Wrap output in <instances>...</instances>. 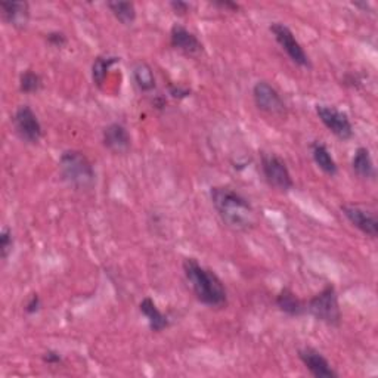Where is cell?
I'll use <instances>...</instances> for the list:
<instances>
[{"label":"cell","mask_w":378,"mask_h":378,"mask_svg":"<svg viewBox=\"0 0 378 378\" xmlns=\"http://www.w3.org/2000/svg\"><path fill=\"white\" fill-rule=\"evenodd\" d=\"M316 116L323 124L331 131L334 136L342 141H349L353 138V126L346 112L340 111L335 107L318 104L315 107Z\"/></svg>","instance_id":"8"},{"label":"cell","mask_w":378,"mask_h":378,"mask_svg":"<svg viewBox=\"0 0 378 378\" xmlns=\"http://www.w3.org/2000/svg\"><path fill=\"white\" fill-rule=\"evenodd\" d=\"M353 5H355L356 8H362L364 11H367L368 8H371V5H369L368 2H353Z\"/></svg>","instance_id":"30"},{"label":"cell","mask_w":378,"mask_h":378,"mask_svg":"<svg viewBox=\"0 0 378 378\" xmlns=\"http://www.w3.org/2000/svg\"><path fill=\"white\" fill-rule=\"evenodd\" d=\"M310 151H312V157H313V161L315 164L323 170V172L328 176H335L338 173V166L335 163V160L333 158L330 149L327 148L325 144L319 142V141H315L312 145H310Z\"/></svg>","instance_id":"18"},{"label":"cell","mask_w":378,"mask_h":378,"mask_svg":"<svg viewBox=\"0 0 378 378\" xmlns=\"http://www.w3.org/2000/svg\"><path fill=\"white\" fill-rule=\"evenodd\" d=\"M168 90H170V94H172V97L176 98V99H183V98H186V97H189V94H191V90H189V89H185V87H180V86H175V85H170Z\"/></svg>","instance_id":"27"},{"label":"cell","mask_w":378,"mask_h":378,"mask_svg":"<svg viewBox=\"0 0 378 378\" xmlns=\"http://www.w3.org/2000/svg\"><path fill=\"white\" fill-rule=\"evenodd\" d=\"M342 213L345 217L362 234L377 238L378 237V220L374 212H369L361 205L345 204L342 205Z\"/></svg>","instance_id":"10"},{"label":"cell","mask_w":378,"mask_h":378,"mask_svg":"<svg viewBox=\"0 0 378 378\" xmlns=\"http://www.w3.org/2000/svg\"><path fill=\"white\" fill-rule=\"evenodd\" d=\"M111 14L123 26H131L136 21V8L131 2H108L107 4Z\"/></svg>","instance_id":"21"},{"label":"cell","mask_w":378,"mask_h":378,"mask_svg":"<svg viewBox=\"0 0 378 378\" xmlns=\"http://www.w3.org/2000/svg\"><path fill=\"white\" fill-rule=\"evenodd\" d=\"M210 198L220 220L237 232H247L257 223L254 207L249 200L228 186H213Z\"/></svg>","instance_id":"1"},{"label":"cell","mask_w":378,"mask_h":378,"mask_svg":"<svg viewBox=\"0 0 378 378\" xmlns=\"http://www.w3.org/2000/svg\"><path fill=\"white\" fill-rule=\"evenodd\" d=\"M182 266L188 286L191 287L200 303L215 309H222L228 305V293L222 279L213 271L201 266L193 257L185 259Z\"/></svg>","instance_id":"2"},{"label":"cell","mask_w":378,"mask_h":378,"mask_svg":"<svg viewBox=\"0 0 378 378\" xmlns=\"http://www.w3.org/2000/svg\"><path fill=\"white\" fill-rule=\"evenodd\" d=\"M40 309H42V300H40L39 294H36V293H34V294H31L30 298L27 300L24 310H26L27 315H36V313L39 312Z\"/></svg>","instance_id":"25"},{"label":"cell","mask_w":378,"mask_h":378,"mask_svg":"<svg viewBox=\"0 0 378 378\" xmlns=\"http://www.w3.org/2000/svg\"><path fill=\"white\" fill-rule=\"evenodd\" d=\"M12 124L18 138L28 145H37L43 136V129L40 120L30 105L18 107L14 112Z\"/></svg>","instance_id":"5"},{"label":"cell","mask_w":378,"mask_h":378,"mask_svg":"<svg viewBox=\"0 0 378 378\" xmlns=\"http://www.w3.org/2000/svg\"><path fill=\"white\" fill-rule=\"evenodd\" d=\"M14 250V235L9 228H4L0 232V257L6 261Z\"/></svg>","instance_id":"23"},{"label":"cell","mask_w":378,"mask_h":378,"mask_svg":"<svg viewBox=\"0 0 378 378\" xmlns=\"http://www.w3.org/2000/svg\"><path fill=\"white\" fill-rule=\"evenodd\" d=\"M139 310L146 318L151 331L161 333V331H164V330H167L170 327L168 318L157 308L156 301L151 297H145V298L141 300Z\"/></svg>","instance_id":"15"},{"label":"cell","mask_w":378,"mask_h":378,"mask_svg":"<svg viewBox=\"0 0 378 378\" xmlns=\"http://www.w3.org/2000/svg\"><path fill=\"white\" fill-rule=\"evenodd\" d=\"M131 75H134V82L141 92H153L157 86L154 70L145 61H138L134 65Z\"/></svg>","instance_id":"19"},{"label":"cell","mask_w":378,"mask_h":378,"mask_svg":"<svg viewBox=\"0 0 378 378\" xmlns=\"http://www.w3.org/2000/svg\"><path fill=\"white\" fill-rule=\"evenodd\" d=\"M104 146L114 154H126L130 149L131 139L127 129L120 123H111L102 131Z\"/></svg>","instance_id":"12"},{"label":"cell","mask_w":378,"mask_h":378,"mask_svg":"<svg viewBox=\"0 0 378 378\" xmlns=\"http://www.w3.org/2000/svg\"><path fill=\"white\" fill-rule=\"evenodd\" d=\"M60 175L71 188L82 191L94 185V168L90 160L79 149H67L60 158Z\"/></svg>","instance_id":"3"},{"label":"cell","mask_w":378,"mask_h":378,"mask_svg":"<svg viewBox=\"0 0 378 378\" xmlns=\"http://www.w3.org/2000/svg\"><path fill=\"white\" fill-rule=\"evenodd\" d=\"M253 99L256 107L266 114L282 117L287 114V107L279 92L268 82H257L253 87Z\"/></svg>","instance_id":"9"},{"label":"cell","mask_w":378,"mask_h":378,"mask_svg":"<svg viewBox=\"0 0 378 378\" xmlns=\"http://www.w3.org/2000/svg\"><path fill=\"white\" fill-rule=\"evenodd\" d=\"M42 361L48 365H60L63 364V356L56 350H48L42 355Z\"/></svg>","instance_id":"26"},{"label":"cell","mask_w":378,"mask_h":378,"mask_svg":"<svg viewBox=\"0 0 378 378\" xmlns=\"http://www.w3.org/2000/svg\"><path fill=\"white\" fill-rule=\"evenodd\" d=\"M213 5L225 11H231V12L239 11V5L235 2H231V0H225V2H213Z\"/></svg>","instance_id":"29"},{"label":"cell","mask_w":378,"mask_h":378,"mask_svg":"<svg viewBox=\"0 0 378 378\" xmlns=\"http://www.w3.org/2000/svg\"><path fill=\"white\" fill-rule=\"evenodd\" d=\"M46 42L56 49H63L68 43V37L63 31H50L46 34Z\"/></svg>","instance_id":"24"},{"label":"cell","mask_w":378,"mask_h":378,"mask_svg":"<svg viewBox=\"0 0 378 378\" xmlns=\"http://www.w3.org/2000/svg\"><path fill=\"white\" fill-rule=\"evenodd\" d=\"M120 63L119 56H111V55H99L94 58L92 64V80L99 89L104 86L107 75L111 70V67Z\"/></svg>","instance_id":"20"},{"label":"cell","mask_w":378,"mask_h":378,"mask_svg":"<svg viewBox=\"0 0 378 378\" xmlns=\"http://www.w3.org/2000/svg\"><path fill=\"white\" fill-rule=\"evenodd\" d=\"M261 172L269 186L281 193H288L294 188V182L286 161L276 154H261Z\"/></svg>","instance_id":"6"},{"label":"cell","mask_w":378,"mask_h":378,"mask_svg":"<svg viewBox=\"0 0 378 378\" xmlns=\"http://www.w3.org/2000/svg\"><path fill=\"white\" fill-rule=\"evenodd\" d=\"M170 45H172V48L191 56L200 55L204 50V46L198 37L193 31H189L188 28L179 24H175L172 30H170Z\"/></svg>","instance_id":"13"},{"label":"cell","mask_w":378,"mask_h":378,"mask_svg":"<svg viewBox=\"0 0 378 378\" xmlns=\"http://www.w3.org/2000/svg\"><path fill=\"white\" fill-rule=\"evenodd\" d=\"M0 11H2V20L15 27L24 28L30 20V5L27 2H0Z\"/></svg>","instance_id":"14"},{"label":"cell","mask_w":378,"mask_h":378,"mask_svg":"<svg viewBox=\"0 0 378 378\" xmlns=\"http://www.w3.org/2000/svg\"><path fill=\"white\" fill-rule=\"evenodd\" d=\"M43 87V79L39 72L33 70H26L20 75V90L26 94L37 93Z\"/></svg>","instance_id":"22"},{"label":"cell","mask_w":378,"mask_h":378,"mask_svg":"<svg viewBox=\"0 0 378 378\" xmlns=\"http://www.w3.org/2000/svg\"><path fill=\"white\" fill-rule=\"evenodd\" d=\"M352 168L357 178L365 180H374L377 176V170L371 157L369 149L365 146H359L352 158Z\"/></svg>","instance_id":"17"},{"label":"cell","mask_w":378,"mask_h":378,"mask_svg":"<svg viewBox=\"0 0 378 378\" xmlns=\"http://www.w3.org/2000/svg\"><path fill=\"white\" fill-rule=\"evenodd\" d=\"M170 8H172L175 11V14L178 15H185L189 12V9H191V6H189V4L186 2H182V0H175V2H170Z\"/></svg>","instance_id":"28"},{"label":"cell","mask_w":378,"mask_h":378,"mask_svg":"<svg viewBox=\"0 0 378 378\" xmlns=\"http://www.w3.org/2000/svg\"><path fill=\"white\" fill-rule=\"evenodd\" d=\"M298 359L315 378H338V372L331 367L328 359L313 347L300 349Z\"/></svg>","instance_id":"11"},{"label":"cell","mask_w":378,"mask_h":378,"mask_svg":"<svg viewBox=\"0 0 378 378\" xmlns=\"http://www.w3.org/2000/svg\"><path fill=\"white\" fill-rule=\"evenodd\" d=\"M306 312L330 327H340V324H342V310H340L338 296L333 284H327L323 290L308 301Z\"/></svg>","instance_id":"4"},{"label":"cell","mask_w":378,"mask_h":378,"mask_svg":"<svg viewBox=\"0 0 378 378\" xmlns=\"http://www.w3.org/2000/svg\"><path fill=\"white\" fill-rule=\"evenodd\" d=\"M275 303L278 306V309L282 312V313H286L288 316H301L303 313H306V303L303 300H300L297 297V294L288 288V287H284L276 298H275Z\"/></svg>","instance_id":"16"},{"label":"cell","mask_w":378,"mask_h":378,"mask_svg":"<svg viewBox=\"0 0 378 378\" xmlns=\"http://www.w3.org/2000/svg\"><path fill=\"white\" fill-rule=\"evenodd\" d=\"M269 30L274 34L276 43L281 46V49L284 52L287 53V56L294 64H297L298 67H303V68L312 67L308 53L305 52L303 46L300 45V42L296 39V36L290 27H287L286 24H282V23H272L269 26Z\"/></svg>","instance_id":"7"}]
</instances>
